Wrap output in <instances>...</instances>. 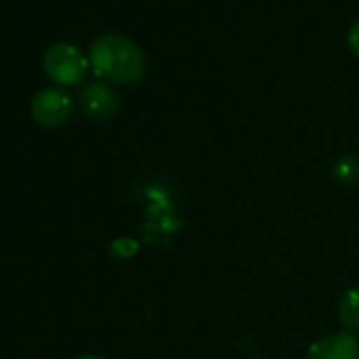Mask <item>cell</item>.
Returning a JSON list of instances; mask_svg holds the SVG:
<instances>
[{
  "instance_id": "7a4b0ae2",
  "label": "cell",
  "mask_w": 359,
  "mask_h": 359,
  "mask_svg": "<svg viewBox=\"0 0 359 359\" xmlns=\"http://www.w3.org/2000/svg\"><path fill=\"white\" fill-rule=\"evenodd\" d=\"M45 74L60 87L79 85L89 68V60L70 43H55L43 55Z\"/></svg>"
},
{
  "instance_id": "8992f818",
  "label": "cell",
  "mask_w": 359,
  "mask_h": 359,
  "mask_svg": "<svg viewBox=\"0 0 359 359\" xmlns=\"http://www.w3.org/2000/svg\"><path fill=\"white\" fill-rule=\"evenodd\" d=\"M338 319L346 332H359V287H351L340 296Z\"/></svg>"
},
{
  "instance_id": "5b68a950",
  "label": "cell",
  "mask_w": 359,
  "mask_h": 359,
  "mask_svg": "<svg viewBox=\"0 0 359 359\" xmlns=\"http://www.w3.org/2000/svg\"><path fill=\"white\" fill-rule=\"evenodd\" d=\"M306 359H359V340L351 332H336L315 340Z\"/></svg>"
},
{
  "instance_id": "9c48e42d",
  "label": "cell",
  "mask_w": 359,
  "mask_h": 359,
  "mask_svg": "<svg viewBox=\"0 0 359 359\" xmlns=\"http://www.w3.org/2000/svg\"><path fill=\"white\" fill-rule=\"evenodd\" d=\"M348 47H351V51L359 57V22L353 24L351 30H348Z\"/></svg>"
},
{
  "instance_id": "30bf717a",
  "label": "cell",
  "mask_w": 359,
  "mask_h": 359,
  "mask_svg": "<svg viewBox=\"0 0 359 359\" xmlns=\"http://www.w3.org/2000/svg\"><path fill=\"white\" fill-rule=\"evenodd\" d=\"M76 359H108V357H102V355H81V357H76Z\"/></svg>"
},
{
  "instance_id": "6da1fadb",
  "label": "cell",
  "mask_w": 359,
  "mask_h": 359,
  "mask_svg": "<svg viewBox=\"0 0 359 359\" xmlns=\"http://www.w3.org/2000/svg\"><path fill=\"white\" fill-rule=\"evenodd\" d=\"M89 66L110 83H137L146 72V57L135 41L123 34H104L89 47Z\"/></svg>"
},
{
  "instance_id": "52a82bcc",
  "label": "cell",
  "mask_w": 359,
  "mask_h": 359,
  "mask_svg": "<svg viewBox=\"0 0 359 359\" xmlns=\"http://www.w3.org/2000/svg\"><path fill=\"white\" fill-rule=\"evenodd\" d=\"M334 177L344 187L359 182V158L355 154H344L334 163Z\"/></svg>"
},
{
  "instance_id": "3957f363",
  "label": "cell",
  "mask_w": 359,
  "mask_h": 359,
  "mask_svg": "<svg viewBox=\"0 0 359 359\" xmlns=\"http://www.w3.org/2000/svg\"><path fill=\"white\" fill-rule=\"evenodd\" d=\"M74 104L68 91H64L62 87H47L41 89L30 106L32 118L47 129H55L62 127L70 116H72Z\"/></svg>"
},
{
  "instance_id": "ba28073f",
  "label": "cell",
  "mask_w": 359,
  "mask_h": 359,
  "mask_svg": "<svg viewBox=\"0 0 359 359\" xmlns=\"http://www.w3.org/2000/svg\"><path fill=\"white\" fill-rule=\"evenodd\" d=\"M135 250H137V245H135V241H131L129 237L116 239L114 245H112V252H114L118 258H129V256L135 254Z\"/></svg>"
},
{
  "instance_id": "277c9868",
  "label": "cell",
  "mask_w": 359,
  "mask_h": 359,
  "mask_svg": "<svg viewBox=\"0 0 359 359\" xmlns=\"http://www.w3.org/2000/svg\"><path fill=\"white\" fill-rule=\"evenodd\" d=\"M118 93L106 83H89L81 91V108L93 121H108L118 112Z\"/></svg>"
}]
</instances>
